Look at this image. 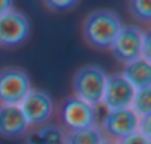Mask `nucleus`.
<instances>
[{"label":"nucleus","mask_w":151,"mask_h":144,"mask_svg":"<svg viewBox=\"0 0 151 144\" xmlns=\"http://www.w3.org/2000/svg\"><path fill=\"white\" fill-rule=\"evenodd\" d=\"M123 22L120 15L107 8L95 9L86 15L82 24V36L85 43L96 51H110Z\"/></svg>","instance_id":"1"},{"label":"nucleus","mask_w":151,"mask_h":144,"mask_svg":"<svg viewBox=\"0 0 151 144\" xmlns=\"http://www.w3.org/2000/svg\"><path fill=\"white\" fill-rule=\"evenodd\" d=\"M107 77V71L98 64L82 65L77 68L71 80L73 95L96 109L102 103Z\"/></svg>","instance_id":"2"},{"label":"nucleus","mask_w":151,"mask_h":144,"mask_svg":"<svg viewBox=\"0 0 151 144\" xmlns=\"http://www.w3.org/2000/svg\"><path fill=\"white\" fill-rule=\"evenodd\" d=\"M59 126L68 134L85 128L96 126V109L74 95L65 97L58 107Z\"/></svg>","instance_id":"3"},{"label":"nucleus","mask_w":151,"mask_h":144,"mask_svg":"<svg viewBox=\"0 0 151 144\" xmlns=\"http://www.w3.org/2000/svg\"><path fill=\"white\" fill-rule=\"evenodd\" d=\"M31 89V77L22 67L0 68V106H19Z\"/></svg>","instance_id":"4"},{"label":"nucleus","mask_w":151,"mask_h":144,"mask_svg":"<svg viewBox=\"0 0 151 144\" xmlns=\"http://www.w3.org/2000/svg\"><path fill=\"white\" fill-rule=\"evenodd\" d=\"M138 123L139 119L130 109H116L107 110L98 128L107 141L120 143L122 140L138 132Z\"/></svg>","instance_id":"5"},{"label":"nucleus","mask_w":151,"mask_h":144,"mask_svg":"<svg viewBox=\"0 0 151 144\" xmlns=\"http://www.w3.org/2000/svg\"><path fill=\"white\" fill-rule=\"evenodd\" d=\"M31 36V22L28 17L18 11L12 9L0 18V46L15 49L24 46Z\"/></svg>","instance_id":"6"},{"label":"nucleus","mask_w":151,"mask_h":144,"mask_svg":"<svg viewBox=\"0 0 151 144\" xmlns=\"http://www.w3.org/2000/svg\"><path fill=\"white\" fill-rule=\"evenodd\" d=\"M25 120L30 126L42 128L50 123L55 116V103L45 89H31L19 104Z\"/></svg>","instance_id":"7"},{"label":"nucleus","mask_w":151,"mask_h":144,"mask_svg":"<svg viewBox=\"0 0 151 144\" xmlns=\"http://www.w3.org/2000/svg\"><path fill=\"white\" fill-rule=\"evenodd\" d=\"M142 40L144 31L139 27L123 25L110 51L117 62L126 65L135 59L142 58Z\"/></svg>","instance_id":"8"},{"label":"nucleus","mask_w":151,"mask_h":144,"mask_svg":"<svg viewBox=\"0 0 151 144\" xmlns=\"http://www.w3.org/2000/svg\"><path fill=\"white\" fill-rule=\"evenodd\" d=\"M133 95H135V89L123 77V75L113 73V75H108V77H107L101 104H104L107 107V110L130 109Z\"/></svg>","instance_id":"9"},{"label":"nucleus","mask_w":151,"mask_h":144,"mask_svg":"<svg viewBox=\"0 0 151 144\" xmlns=\"http://www.w3.org/2000/svg\"><path fill=\"white\" fill-rule=\"evenodd\" d=\"M30 129L19 106H0V137L17 140Z\"/></svg>","instance_id":"10"},{"label":"nucleus","mask_w":151,"mask_h":144,"mask_svg":"<svg viewBox=\"0 0 151 144\" xmlns=\"http://www.w3.org/2000/svg\"><path fill=\"white\" fill-rule=\"evenodd\" d=\"M123 77L132 85L135 91L151 88V65L150 61L139 58L124 65Z\"/></svg>","instance_id":"11"},{"label":"nucleus","mask_w":151,"mask_h":144,"mask_svg":"<svg viewBox=\"0 0 151 144\" xmlns=\"http://www.w3.org/2000/svg\"><path fill=\"white\" fill-rule=\"evenodd\" d=\"M67 132L59 125H46L28 134L27 144H65Z\"/></svg>","instance_id":"12"},{"label":"nucleus","mask_w":151,"mask_h":144,"mask_svg":"<svg viewBox=\"0 0 151 144\" xmlns=\"http://www.w3.org/2000/svg\"><path fill=\"white\" fill-rule=\"evenodd\" d=\"M104 135L101 129L96 126L85 128L80 131H74L67 134L65 144H102L104 143Z\"/></svg>","instance_id":"13"},{"label":"nucleus","mask_w":151,"mask_h":144,"mask_svg":"<svg viewBox=\"0 0 151 144\" xmlns=\"http://www.w3.org/2000/svg\"><path fill=\"white\" fill-rule=\"evenodd\" d=\"M130 110L136 114V117L147 119L151 117V88L142 89V91H135Z\"/></svg>","instance_id":"14"},{"label":"nucleus","mask_w":151,"mask_h":144,"mask_svg":"<svg viewBox=\"0 0 151 144\" xmlns=\"http://www.w3.org/2000/svg\"><path fill=\"white\" fill-rule=\"evenodd\" d=\"M127 11L132 18L141 22L148 24L151 21V2L148 0H132L127 5Z\"/></svg>","instance_id":"15"},{"label":"nucleus","mask_w":151,"mask_h":144,"mask_svg":"<svg viewBox=\"0 0 151 144\" xmlns=\"http://www.w3.org/2000/svg\"><path fill=\"white\" fill-rule=\"evenodd\" d=\"M46 9L55 14H62V12H70L77 8L79 2L77 0H46L43 3Z\"/></svg>","instance_id":"16"},{"label":"nucleus","mask_w":151,"mask_h":144,"mask_svg":"<svg viewBox=\"0 0 151 144\" xmlns=\"http://www.w3.org/2000/svg\"><path fill=\"white\" fill-rule=\"evenodd\" d=\"M117 144H151V141H150V138L144 137L142 134L135 132V134H132L130 137L122 140V141L117 143Z\"/></svg>","instance_id":"17"},{"label":"nucleus","mask_w":151,"mask_h":144,"mask_svg":"<svg viewBox=\"0 0 151 144\" xmlns=\"http://www.w3.org/2000/svg\"><path fill=\"white\" fill-rule=\"evenodd\" d=\"M151 36L150 33H144V40H142V58L150 61L151 59Z\"/></svg>","instance_id":"18"},{"label":"nucleus","mask_w":151,"mask_h":144,"mask_svg":"<svg viewBox=\"0 0 151 144\" xmlns=\"http://www.w3.org/2000/svg\"><path fill=\"white\" fill-rule=\"evenodd\" d=\"M12 9H14V2H11V0H0V18Z\"/></svg>","instance_id":"19"},{"label":"nucleus","mask_w":151,"mask_h":144,"mask_svg":"<svg viewBox=\"0 0 151 144\" xmlns=\"http://www.w3.org/2000/svg\"><path fill=\"white\" fill-rule=\"evenodd\" d=\"M102 144H117V143H113V141H107V140H104Z\"/></svg>","instance_id":"20"}]
</instances>
